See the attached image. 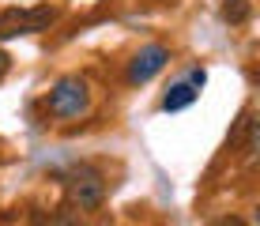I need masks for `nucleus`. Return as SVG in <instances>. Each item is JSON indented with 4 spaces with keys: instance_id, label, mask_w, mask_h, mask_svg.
<instances>
[{
    "instance_id": "20e7f679",
    "label": "nucleus",
    "mask_w": 260,
    "mask_h": 226,
    "mask_svg": "<svg viewBox=\"0 0 260 226\" xmlns=\"http://www.w3.org/2000/svg\"><path fill=\"white\" fill-rule=\"evenodd\" d=\"M166 60H170L166 45H143L136 57H132V64H128V79L132 83H147L151 76H158V72L166 68Z\"/></svg>"
},
{
    "instance_id": "1a4fd4ad",
    "label": "nucleus",
    "mask_w": 260,
    "mask_h": 226,
    "mask_svg": "<svg viewBox=\"0 0 260 226\" xmlns=\"http://www.w3.org/2000/svg\"><path fill=\"white\" fill-rule=\"evenodd\" d=\"M211 226H249V222L241 219V215H222V219H215Z\"/></svg>"
},
{
    "instance_id": "0eeeda50",
    "label": "nucleus",
    "mask_w": 260,
    "mask_h": 226,
    "mask_svg": "<svg viewBox=\"0 0 260 226\" xmlns=\"http://www.w3.org/2000/svg\"><path fill=\"white\" fill-rule=\"evenodd\" d=\"M30 222L34 226H83L72 211H34Z\"/></svg>"
},
{
    "instance_id": "9d476101",
    "label": "nucleus",
    "mask_w": 260,
    "mask_h": 226,
    "mask_svg": "<svg viewBox=\"0 0 260 226\" xmlns=\"http://www.w3.org/2000/svg\"><path fill=\"white\" fill-rule=\"evenodd\" d=\"M8 68H12V57H8V53H4V49H0V79H4V76H8Z\"/></svg>"
},
{
    "instance_id": "f03ea898",
    "label": "nucleus",
    "mask_w": 260,
    "mask_h": 226,
    "mask_svg": "<svg viewBox=\"0 0 260 226\" xmlns=\"http://www.w3.org/2000/svg\"><path fill=\"white\" fill-rule=\"evenodd\" d=\"M64 192H68V204H76L79 211H91V207L102 204L106 181H102V174H98L94 166L79 162V166H72L64 174Z\"/></svg>"
},
{
    "instance_id": "7ed1b4c3",
    "label": "nucleus",
    "mask_w": 260,
    "mask_h": 226,
    "mask_svg": "<svg viewBox=\"0 0 260 226\" xmlns=\"http://www.w3.org/2000/svg\"><path fill=\"white\" fill-rule=\"evenodd\" d=\"M87 106H91V90H87V83L79 76H64V79L53 83V90H49V113L79 117V113H87Z\"/></svg>"
},
{
    "instance_id": "6e6552de",
    "label": "nucleus",
    "mask_w": 260,
    "mask_h": 226,
    "mask_svg": "<svg viewBox=\"0 0 260 226\" xmlns=\"http://www.w3.org/2000/svg\"><path fill=\"white\" fill-rule=\"evenodd\" d=\"M185 83H189L192 90H200L204 83H208V72H204V68H192V72H189V79H185Z\"/></svg>"
},
{
    "instance_id": "423d86ee",
    "label": "nucleus",
    "mask_w": 260,
    "mask_h": 226,
    "mask_svg": "<svg viewBox=\"0 0 260 226\" xmlns=\"http://www.w3.org/2000/svg\"><path fill=\"white\" fill-rule=\"evenodd\" d=\"M249 15H253V0H222V19L230 26L249 23Z\"/></svg>"
},
{
    "instance_id": "39448f33",
    "label": "nucleus",
    "mask_w": 260,
    "mask_h": 226,
    "mask_svg": "<svg viewBox=\"0 0 260 226\" xmlns=\"http://www.w3.org/2000/svg\"><path fill=\"white\" fill-rule=\"evenodd\" d=\"M196 102V90L189 83H174L166 90V98H162V110L166 113H177V110H185V106H192Z\"/></svg>"
},
{
    "instance_id": "f257e3e1",
    "label": "nucleus",
    "mask_w": 260,
    "mask_h": 226,
    "mask_svg": "<svg viewBox=\"0 0 260 226\" xmlns=\"http://www.w3.org/2000/svg\"><path fill=\"white\" fill-rule=\"evenodd\" d=\"M57 23V8L38 4V8H4L0 12V38H19V34H38Z\"/></svg>"
}]
</instances>
